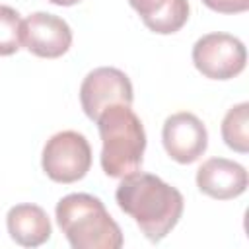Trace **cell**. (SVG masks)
<instances>
[{"label":"cell","instance_id":"6da1fadb","mask_svg":"<svg viewBox=\"0 0 249 249\" xmlns=\"http://www.w3.org/2000/svg\"><path fill=\"white\" fill-rule=\"evenodd\" d=\"M115 198L119 208L154 243L161 241L177 226L185 208V198L175 187L144 171L121 177Z\"/></svg>","mask_w":249,"mask_h":249},{"label":"cell","instance_id":"7a4b0ae2","mask_svg":"<svg viewBox=\"0 0 249 249\" xmlns=\"http://www.w3.org/2000/svg\"><path fill=\"white\" fill-rule=\"evenodd\" d=\"M58 228L74 249H119L123 231L101 198L88 193H70L56 202Z\"/></svg>","mask_w":249,"mask_h":249},{"label":"cell","instance_id":"3957f363","mask_svg":"<svg viewBox=\"0 0 249 249\" xmlns=\"http://www.w3.org/2000/svg\"><path fill=\"white\" fill-rule=\"evenodd\" d=\"M95 123L101 138L99 160L105 175L121 179L138 171L146 150V132L130 105H111Z\"/></svg>","mask_w":249,"mask_h":249},{"label":"cell","instance_id":"277c9868","mask_svg":"<svg viewBox=\"0 0 249 249\" xmlns=\"http://www.w3.org/2000/svg\"><path fill=\"white\" fill-rule=\"evenodd\" d=\"M41 167L54 183L70 185L84 179L91 167V146L88 138L76 130L53 134L43 146Z\"/></svg>","mask_w":249,"mask_h":249},{"label":"cell","instance_id":"5b68a950","mask_svg":"<svg viewBox=\"0 0 249 249\" xmlns=\"http://www.w3.org/2000/svg\"><path fill=\"white\" fill-rule=\"evenodd\" d=\"M245 45L230 33H206L193 45L195 68L210 80H231L245 70Z\"/></svg>","mask_w":249,"mask_h":249},{"label":"cell","instance_id":"8992f818","mask_svg":"<svg viewBox=\"0 0 249 249\" xmlns=\"http://www.w3.org/2000/svg\"><path fill=\"white\" fill-rule=\"evenodd\" d=\"M134 91L128 76L113 66H99L88 72L80 86V103L93 123L111 105H132Z\"/></svg>","mask_w":249,"mask_h":249},{"label":"cell","instance_id":"52a82bcc","mask_svg":"<svg viewBox=\"0 0 249 249\" xmlns=\"http://www.w3.org/2000/svg\"><path fill=\"white\" fill-rule=\"evenodd\" d=\"M161 142L171 160L189 165L195 163L208 148V132L204 123L189 111L173 113L161 128Z\"/></svg>","mask_w":249,"mask_h":249},{"label":"cell","instance_id":"ba28073f","mask_svg":"<svg viewBox=\"0 0 249 249\" xmlns=\"http://www.w3.org/2000/svg\"><path fill=\"white\" fill-rule=\"evenodd\" d=\"M21 45L35 56L58 58L72 45V29L54 14L33 12L21 21Z\"/></svg>","mask_w":249,"mask_h":249},{"label":"cell","instance_id":"9c48e42d","mask_svg":"<svg viewBox=\"0 0 249 249\" xmlns=\"http://www.w3.org/2000/svg\"><path fill=\"white\" fill-rule=\"evenodd\" d=\"M249 183L241 163L226 158H210L196 169V187L210 198L230 200L245 193Z\"/></svg>","mask_w":249,"mask_h":249},{"label":"cell","instance_id":"30bf717a","mask_svg":"<svg viewBox=\"0 0 249 249\" xmlns=\"http://www.w3.org/2000/svg\"><path fill=\"white\" fill-rule=\"evenodd\" d=\"M10 237L21 247H39L49 241L53 228L47 212L37 204H16L6 214Z\"/></svg>","mask_w":249,"mask_h":249},{"label":"cell","instance_id":"8fae6325","mask_svg":"<svg viewBox=\"0 0 249 249\" xmlns=\"http://www.w3.org/2000/svg\"><path fill=\"white\" fill-rule=\"evenodd\" d=\"M144 25L158 35L179 31L189 19V0H128Z\"/></svg>","mask_w":249,"mask_h":249},{"label":"cell","instance_id":"7c38bea8","mask_svg":"<svg viewBox=\"0 0 249 249\" xmlns=\"http://www.w3.org/2000/svg\"><path fill=\"white\" fill-rule=\"evenodd\" d=\"M222 138L228 148L239 154L249 152V103H237L228 109L222 121Z\"/></svg>","mask_w":249,"mask_h":249},{"label":"cell","instance_id":"4fadbf2b","mask_svg":"<svg viewBox=\"0 0 249 249\" xmlns=\"http://www.w3.org/2000/svg\"><path fill=\"white\" fill-rule=\"evenodd\" d=\"M21 18L12 6L0 4V56H10L21 47Z\"/></svg>","mask_w":249,"mask_h":249},{"label":"cell","instance_id":"5bb4252c","mask_svg":"<svg viewBox=\"0 0 249 249\" xmlns=\"http://www.w3.org/2000/svg\"><path fill=\"white\" fill-rule=\"evenodd\" d=\"M202 4L218 14H241L249 10V0H202Z\"/></svg>","mask_w":249,"mask_h":249},{"label":"cell","instance_id":"9a60e30c","mask_svg":"<svg viewBox=\"0 0 249 249\" xmlns=\"http://www.w3.org/2000/svg\"><path fill=\"white\" fill-rule=\"evenodd\" d=\"M51 4H54V6H74V4H78L80 0H49Z\"/></svg>","mask_w":249,"mask_h":249}]
</instances>
